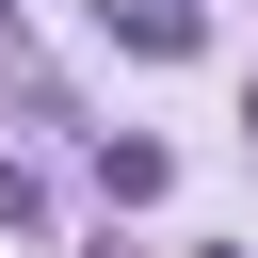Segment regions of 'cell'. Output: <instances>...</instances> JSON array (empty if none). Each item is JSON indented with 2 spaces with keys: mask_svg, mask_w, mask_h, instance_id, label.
<instances>
[{
  "mask_svg": "<svg viewBox=\"0 0 258 258\" xmlns=\"http://www.w3.org/2000/svg\"><path fill=\"white\" fill-rule=\"evenodd\" d=\"M97 32H113V48H145V64H194V48H210V16H194V0H97Z\"/></svg>",
  "mask_w": 258,
  "mask_h": 258,
  "instance_id": "cell-1",
  "label": "cell"
},
{
  "mask_svg": "<svg viewBox=\"0 0 258 258\" xmlns=\"http://www.w3.org/2000/svg\"><path fill=\"white\" fill-rule=\"evenodd\" d=\"M97 194H113V210H161V194H177V145H145V129H97Z\"/></svg>",
  "mask_w": 258,
  "mask_h": 258,
  "instance_id": "cell-2",
  "label": "cell"
},
{
  "mask_svg": "<svg viewBox=\"0 0 258 258\" xmlns=\"http://www.w3.org/2000/svg\"><path fill=\"white\" fill-rule=\"evenodd\" d=\"M0 226H48V177L32 161H0Z\"/></svg>",
  "mask_w": 258,
  "mask_h": 258,
  "instance_id": "cell-3",
  "label": "cell"
}]
</instances>
